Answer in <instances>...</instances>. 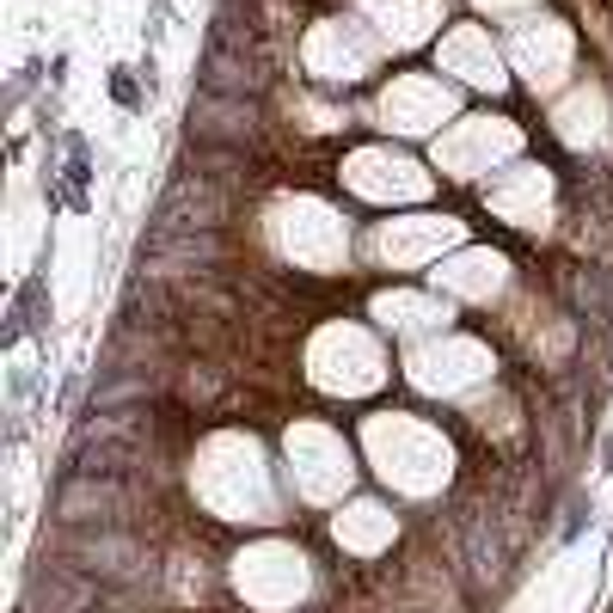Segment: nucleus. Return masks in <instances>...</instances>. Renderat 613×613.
I'll return each mask as SVG.
<instances>
[{"label":"nucleus","mask_w":613,"mask_h":613,"mask_svg":"<svg viewBox=\"0 0 613 613\" xmlns=\"http://www.w3.org/2000/svg\"><path fill=\"white\" fill-rule=\"evenodd\" d=\"M601 460H608V473H613V436H608V454H601Z\"/></svg>","instance_id":"f03ea898"},{"label":"nucleus","mask_w":613,"mask_h":613,"mask_svg":"<svg viewBox=\"0 0 613 613\" xmlns=\"http://www.w3.org/2000/svg\"><path fill=\"white\" fill-rule=\"evenodd\" d=\"M111 93H117L123 104H136V80H129V74H117V80H111Z\"/></svg>","instance_id":"f257e3e1"}]
</instances>
